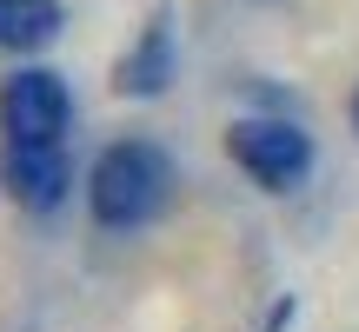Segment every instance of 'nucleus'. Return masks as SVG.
Returning a JSON list of instances; mask_svg holds the SVG:
<instances>
[{
  "label": "nucleus",
  "mask_w": 359,
  "mask_h": 332,
  "mask_svg": "<svg viewBox=\"0 0 359 332\" xmlns=\"http://www.w3.org/2000/svg\"><path fill=\"white\" fill-rule=\"evenodd\" d=\"M353 127H359V93H353Z\"/></svg>",
  "instance_id": "0eeeda50"
},
{
  "label": "nucleus",
  "mask_w": 359,
  "mask_h": 332,
  "mask_svg": "<svg viewBox=\"0 0 359 332\" xmlns=\"http://www.w3.org/2000/svg\"><path fill=\"white\" fill-rule=\"evenodd\" d=\"M60 34V0H0V47L7 53H40Z\"/></svg>",
  "instance_id": "423d86ee"
},
{
  "label": "nucleus",
  "mask_w": 359,
  "mask_h": 332,
  "mask_svg": "<svg viewBox=\"0 0 359 332\" xmlns=\"http://www.w3.org/2000/svg\"><path fill=\"white\" fill-rule=\"evenodd\" d=\"M226 153L240 160L259 186L286 193V186L313 166V140L293 127V120H240V127L226 133Z\"/></svg>",
  "instance_id": "f03ea898"
},
{
  "label": "nucleus",
  "mask_w": 359,
  "mask_h": 332,
  "mask_svg": "<svg viewBox=\"0 0 359 332\" xmlns=\"http://www.w3.org/2000/svg\"><path fill=\"white\" fill-rule=\"evenodd\" d=\"M167 186H173V173H167V160H160V146L120 140V146H107V153L93 160L87 200H93V219H100V226L127 233V226H147V219L160 213Z\"/></svg>",
  "instance_id": "f257e3e1"
},
{
  "label": "nucleus",
  "mask_w": 359,
  "mask_h": 332,
  "mask_svg": "<svg viewBox=\"0 0 359 332\" xmlns=\"http://www.w3.org/2000/svg\"><path fill=\"white\" fill-rule=\"evenodd\" d=\"M67 113H74V100H67L60 74H47V67H20L0 87V127H7V140H60Z\"/></svg>",
  "instance_id": "7ed1b4c3"
},
{
  "label": "nucleus",
  "mask_w": 359,
  "mask_h": 332,
  "mask_svg": "<svg viewBox=\"0 0 359 332\" xmlns=\"http://www.w3.org/2000/svg\"><path fill=\"white\" fill-rule=\"evenodd\" d=\"M167 80H173V20H167V13H154V20L140 27V40L127 47L114 87L133 93V100H154V93H167Z\"/></svg>",
  "instance_id": "39448f33"
},
{
  "label": "nucleus",
  "mask_w": 359,
  "mask_h": 332,
  "mask_svg": "<svg viewBox=\"0 0 359 332\" xmlns=\"http://www.w3.org/2000/svg\"><path fill=\"white\" fill-rule=\"evenodd\" d=\"M0 186L20 206H34V213H53V206L67 200L60 140H7V153H0Z\"/></svg>",
  "instance_id": "20e7f679"
}]
</instances>
